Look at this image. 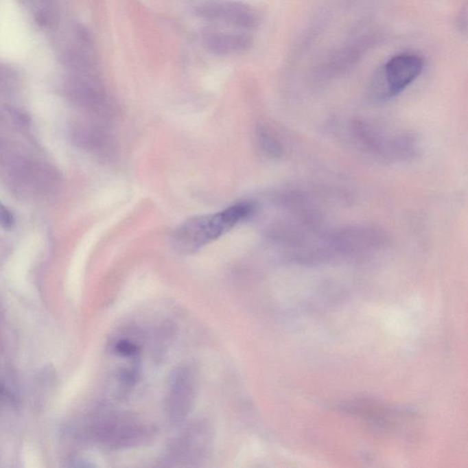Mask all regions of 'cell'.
<instances>
[{"mask_svg": "<svg viewBox=\"0 0 468 468\" xmlns=\"http://www.w3.org/2000/svg\"><path fill=\"white\" fill-rule=\"evenodd\" d=\"M99 441L112 449H124L141 445L150 437V428L134 415L125 412H109L96 423Z\"/></svg>", "mask_w": 468, "mask_h": 468, "instance_id": "277c9868", "label": "cell"}, {"mask_svg": "<svg viewBox=\"0 0 468 468\" xmlns=\"http://www.w3.org/2000/svg\"><path fill=\"white\" fill-rule=\"evenodd\" d=\"M213 444V431L204 421H195L167 447L163 462L166 467L200 466L209 458Z\"/></svg>", "mask_w": 468, "mask_h": 468, "instance_id": "7a4b0ae2", "label": "cell"}, {"mask_svg": "<svg viewBox=\"0 0 468 468\" xmlns=\"http://www.w3.org/2000/svg\"><path fill=\"white\" fill-rule=\"evenodd\" d=\"M114 351L120 357L134 359L139 353L140 347L131 338H122L115 341Z\"/></svg>", "mask_w": 468, "mask_h": 468, "instance_id": "30bf717a", "label": "cell"}, {"mask_svg": "<svg viewBox=\"0 0 468 468\" xmlns=\"http://www.w3.org/2000/svg\"><path fill=\"white\" fill-rule=\"evenodd\" d=\"M258 144L261 150L269 156H278L282 151L279 143L266 129H261L258 132Z\"/></svg>", "mask_w": 468, "mask_h": 468, "instance_id": "9c48e42d", "label": "cell"}, {"mask_svg": "<svg viewBox=\"0 0 468 468\" xmlns=\"http://www.w3.org/2000/svg\"><path fill=\"white\" fill-rule=\"evenodd\" d=\"M423 69V58L418 55H396L388 60L374 77L371 87V95L378 101L395 97L420 76Z\"/></svg>", "mask_w": 468, "mask_h": 468, "instance_id": "3957f363", "label": "cell"}, {"mask_svg": "<svg viewBox=\"0 0 468 468\" xmlns=\"http://www.w3.org/2000/svg\"><path fill=\"white\" fill-rule=\"evenodd\" d=\"M205 48L217 55H228L249 51L253 40L247 33H226L207 30L202 33Z\"/></svg>", "mask_w": 468, "mask_h": 468, "instance_id": "ba28073f", "label": "cell"}, {"mask_svg": "<svg viewBox=\"0 0 468 468\" xmlns=\"http://www.w3.org/2000/svg\"><path fill=\"white\" fill-rule=\"evenodd\" d=\"M196 374L188 366H181L172 373L165 398V410L170 423L183 425L191 414L197 395Z\"/></svg>", "mask_w": 468, "mask_h": 468, "instance_id": "5b68a950", "label": "cell"}, {"mask_svg": "<svg viewBox=\"0 0 468 468\" xmlns=\"http://www.w3.org/2000/svg\"><path fill=\"white\" fill-rule=\"evenodd\" d=\"M247 202L231 206L219 213L194 217L177 228L172 235V245L181 255H192L230 232L253 213Z\"/></svg>", "mask_w": 468, "mask_h": 468, "instance_id": "6da1fadb", "label": "cell"}, {"mask_svg": "<svg viewBox=\"0 0 468 468\" xmlns=\"http://www.w3.org/2000/svg\"><path fill=\"white\" fill-rule=\"evenodd\" d=\"M15 224L13 213H11L10 209L5 207L1 202H0V225L5 229H10Z\"/></svg>", "mask_w": 468, "mask_h": 468, "instance_id": "8fae6325", "label": "cell"}, {"mask_svg": "<svg viewBox=\"0 0 468 468\" xmlns=\"http://www.w3.org/2000/svg\"><path fill=\"white\" fill-rule=\"evenodd\" d=\"M354 137L368 152L382 159L403 158L408 156L412 148V141L404 134L384 133L363 122L352 126Z\"/></svg>", "mask_w": 468, "mask_h": 468, "instance_id": "8992f818", "label": "cell"}, {"mask_svg": "<svg viewBox=\"0 0 468 468\" xmlns=\"http://www.w3.org/2000/svg\"><path fill=\"white\" fill-rule=\"evenodd\" d=\"M196 14L208 21H225L241 29L252 30L261 23L257 11L244 3L211 1L197 8Z\"/></svg>", "mask_w": 468, "mask_h": 468, "instance_id": "52a82bcc", "label": "cell"}]
</instances>
